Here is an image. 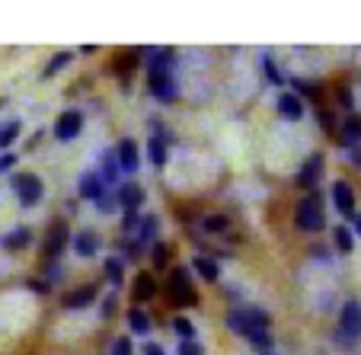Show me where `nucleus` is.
Masks as SVG:
<instances>
[{
	"label": "nucleus",
	"mask_w": 361,
	"mask_h": 355,
	"mask_svg": "<svg viewBox=\"0 0 361 355\" xmlns=\"http://www.w3.org/2000/svg\"><path fill=\"white\" fill-rule=\"evenodd\" d=\"M144 55H150V64H147L150 96L160 100V103H173L179 93L176 77H173V58H176V52H173V48H150Z\"/></svg>",
	"instance_id": "1"
},
{
	"label": "nucleus",
	"mask_w": 361,
	"mask_h": 355,
	"mask_svg": "<svg viewBox=\"0 0 361 355\" xmlns=\"http://www.w3.org/2000/svg\"><path fill=\"white\" fill-rule=\"evenodd\" d=\"M294 224L304 234H317L326 227V212H323V192L310 189L294 208Z\"/></svg>",
	"instance_id": "2"
},
{
	"label": "nucleus",
	"mask_w": 361,
	"mask_h": 355,
	"mask_svg": "<svg viewBox=\"0 0 361 355\" xmlns=\"http://www.w3.org/2000/svg\"><path fill=\"white\" fill-rule=\"evenodd\" d=\"M166 298H170V304H176V308H195L198 304V291H195V285H192L189 269L179 266L166 275Z\"/></svg>",
	"instance_id": "3"
},
{
	"label": "nucleus",
	"mask_w": 361,
	"mask_h": 355,
	"mask_svg": "<svg viewBox=\"0 0 361 355\" xmlns=\"http://www.w3.org/2000/svg\"><path fill=\"white\" fill-rule=\"evenodd\" d=\"M339 342L342 346H355L361 339V301L348 298L339 311Z\"/></svg>",
	"instance_id": "4"
},
{
	"label": "nucleus",
	"mask_w": 361,
	"mask_h": 355,
	"mask_svg": "<svg viewBox=\"0 0 361 355\" xmlns=\"http://www.w3.org/2000/svg\"><path fill=\"white\" fill-rule=\"evenodd\" d=\"M10 186H13L23 208H35L42 202V195H45V186H42V179L35 176V173H16V176L10 179Z\"/></svg>",
	"instance_id": "5"
},
{
	"label": "nucleus",
	"mask_w": 361,
	"mask_h": 355,
	"mask_svg": "<svg viewBox=\"0 0 361 355\" xmlns=\"http://www.w3.org/2000/svg\"><path fill=\"white\" fill-rule=\"evenodd\" d=\"M71 243V231L64 221H58L55 227H48L45 234V246H42V260L45 263H58V256H61V250Z\"/></svg>",
	"instance_id": "6"
},
{
	"label": "nucleus",
	"mask_w": 361,
	"mask_h": 355,
	"mask_svg": "<svg viewBox=\"0 0 361 355\" xmlns=\"http://www.w3.org/2000/svg\"><path fill=\"white\" fill-rule=\"evenodd\" d=\"M323 164H326V160H323V154H320V150H314V154L300 164V173H298V179H294V183H298L300 189H307V192L317 189V183H320V176H323Z\"/></svg>",
	"instance_id": "7"
},
{
	"label": "nucleus",
	"mask_w": 361,
	"mask_h": 355,
	"mask_svg": "<svg viewBox=\"0 0 361 355\" xmlns=\"http://www.w3.org/2000/svg\"><path fill=\"white\" fill-rule=\"evenodd\" d=\"M80 131H83V116L77 109H68L55 119V138L58 141H74Z\"/></svg>",
	"instance_id": "8"
},
{
	"label": "nucleus",
	"mask_w": 361,
	"mask_h": 355,
	"mask_svg": "<svg viewBox=\"0 0 361 355\" xmlns=\"http://www.w3.org/2000/svg\"><path fill=\"white\" fill-rule=\"evenodd\" d=\"M329 195H333V205L336 212L342 215V218H352L355 215V189L345 183V179H336L333 189H329Z\"/></svg>",
	"instance_id": "9"
},
{
	"label": "nucleus",
	"mask_w": 361,
	"mask_h": 355,
	"mask_svg": "<svg viewBox=\"0 0 361 355\" xmlns=\"http://www.w3.org/2000/svg\"><path fill=\"white\" fill-rule=\"evenodd\" d=\"M116 157H118V170H122V173H135L137 167H141V154H137V144L131 141V138L118 141Z\"/></svg>",
	"instance_id": "10"
},
{
	"label": "nucleus",
	"mask_w": 361,
	"mask_h": 355,
	"mask_svg": "<svg viewBox=\"0 0 361 355\" xmlns=\"http://www.w3.org/2000/svg\"><path fill=\"white\" fill-rule=\"evenodd\" d=\"M96 294H99V285H83V288H74V291L64 294L61 304L68 311H80V308H90V304H93Z\"/></svg>",
	"instance_id": "11"
},
{
	"label": "nucleus",
	"mask_w": 361,
	"mask_h": 355,
	"mask_svg": "<svg viewBox=\"0 0 361 355\" xmlns=\"http://www.w3.org/2000/svg\"><path fill=\"white\" fill-rule=\"evenodd\" d=\"M71 246L77 250V256L90 260V256H96V253H99L102 240H99V234H96V231H80V234H74V237H71Z\"/></svg>",
	"instance_id": "12"
},
{
	"label": "nucleus",
	"mask_w": 361,
	"mask_h": 355,
	"mask_svg": "<svg viewBox=\"0 0 361 355\" xmlns=\"http://www.w3.org/2000/svg\"><path fill=\"white\" fill-rule=\"evenodd\" d=\"M118 195V208H125V212H137V208L144 205V189L137 183H125L116 189Z\"/></svg>",
	"instance_id": "13"
},
{
	"label": "nucleus",
	"mask_w": 361,
	"mask_h": 355,
	"mask_svg": "<svg viewBox=\"0 0 361 355\" xmlns=\"http://www.w3.org/2000/svg\"><path fill=\"white\" fill-rule=\"evenodd\" d=\"M96 176L102 179V186H116V183H118L122 170H118V157H116V150H102V157H99V170H96Z\"/></svg>",
	"instance_id": "14"
},
{
	"label": "nucleus",
	"mask_w": 361,
	"mask_h": 355,
	"mask_svg": "<svg viewBox=\"0 0 361 355\" xmlns=\"http://www.w3.org/2000/svg\"><path fill=\"white\" fill-rule=\"evenodd\" d=\"M339 141H342V148H345V150L361 148V116H348L345 122H342Z\"/></svg>",
	"instance_id": "15"
},
{
	"label": "nucleus",
	"mask_w": 361,
	"mask_h": 355,
	"mask_svg": "<svg viewBox=\"0 0 361 355\" xmlns=\"http://www.w3.org/2000/svg\"><path fill=\"white\" fill-rule=\"evenodd\" d=\"M279 112L288 122H300L304 119V103L298 93H279Z\"/></svg>",
	"instance_id": "16"
},
{
	"label": "nucleus",
	"mask_w": 361,
	"mask_h": 355,
	"mask_svg": "<svg viewBox=\"0 0 361 355\" xmlns=\"http://www.w3.org/2000/svg\"><path fill=\"white\" fill-rule=\"evenodd\" d=\"M77 192H80V198H90V202H96V198L106 192V186H102V179L96 176V173H83L80 183H77Z\"/></svg>",
	"instance_id": "17"
},
{
	"label": "nucleus",
	"mask_w": 361,
	"mask_h": 355,
	"mask_svg": "<svg viewBox=\"0 0 361 355\" xmlns=\"http://www.w3.org/2000/svg\"><path fill=\"white\" fill-rule=\"evenodd\" d=\"M150 298H157V282H154V275L150 272H137L135 279V301H150Z\"/></svg>",
	"instance_id": "18"
},
{
	"label": "nucleus",
	"mask_w": 361,
	"mask_h": 355,
	"mask_svg": "<svg viewBox=\"0 0 361 355\" xmlns=\"http://www.w3.org/2000/svg\"><path fill=\"white\" fill-rule=\"evenodd\" d=\"M192 269H195L204 282L221 279V269H218V260H214V256H195V260H192Z\"/></svg>",
	"instance_id": "19"
},
{
	"label": "nucleus",
	"mask_w": 361,
	"mask_h": 355,
	"mask_svg": "<svg viewBox=\"0 0 361 355\" xmlns=\"http://www.w3.org/2000/svg\"><path fill=\"white\" fill-rule=\"evenodd\" d=\"M32 243V231H29V227H16V231H10L7 237H4V250H10V253H20L23 246H29Z\"/></svg>",
	"instance_id": "20"
},
{
	"label": "nucleus",
	"mask_w": 361,
	"mask_h": 355,
	"mask_svg": "<svg viewBox=\"0 0 361 355\" xmlns=\"http://www.w3.org/2000/svg\"><path fill=\"white\" fill-rule=\"evenodd\" d=\"M157 231H160V221L154 218V215H147V218H141V227H137L135 240H137L141 246H150L154 240H157Z\"/></svg>",
	"instance_id": "21"
},
{
	"label": "nucleus",
	"mask_w": 361,
	"mask_h": 355,
	"mask_svg": "<svg viewBox=\"0 0 361 355\" xmlns=\"http://www.w3.org/2000/svg\"><path fill=\"white\" fill-rule=\"evenodd\" d=\"M128 327H131V333H135V336H147L154 323H150V317L144 314L141 308H131L128 311Z\"/></svg>",
	"instance_id": "22"
},
{
	"label": "nucleus",
	"mask_w": 361,
	"mask_h": 355,
	"mask_svg": "<svg viewBox=\"0 0 361 355\" xmlns=\"http://www.w3.org/2000/svg\"><path fill=\"white\" fill-rule=\"evenodd\" d=\"M20 131H23V125H20V119H10V122H0V150L4 148H10V144L20 138Z\"/></svg>",
	"instance_id": "23"
},
{
	"label": "nucleus",
	"mask_w": 361,
	"mask_h": 355,
	"mask_svg": "<svg viewBox=\"0 0 361 355\" xmlns=\"http://www.w3.org/2000/svg\"><path fill=\"white\" fill-rule=\"evenodd\" d=\"M333 243H336V250H339V253H352L355 250V234L348 231L345 224H339L333 231Z\"/></svg>",
	"instance_id": "24"
},
{
	"label": "nucleus",
	"mask_w": 361,
	"mask_h": 355,
	"mask_svg": "<svg viewBox=\"0 0 361 355\" xmlns=\"http://www.w3.org/2000/svg\"><path fill=\"white\" fill-rule=\"evenodd\" d=\"M147 154H150V164H154V167H164L166 164V141H164V138H150V141H147Z\"/></svg>",
	"instance_id": "25"
},
{
	"label": "nucleus",
	"mask_w": 361,
	"mask_h": 355,
	"mask_svg": "<svg viewBox=\"0 0 361 355\" xmlns=\"http://www.w3.org/2000/svg\"><path fill=\"white\" fill-rule=\"evenodd\" d=\"M106 275H109V282L118 288L125 282V263L118 260V256H109V260H106Z\"/></svg>",
	"instance_id": "26"
},
{
	"label": "nucleus",
	"mask_w": 361,
	"mask_h": 355,
	"mask_svg": "<svg viewBox=\"0 0 361 355\" xmlns=\"http://www.w3.org/2000/svg\"><path fill=\"white\" fill-rule=\"evenodd\" d=\"M71 61H74V55H71V52H61V55H55V58H51V61L45 64V71H42V77H55L58 71H64Z\"/></svg>",
	"instance_id": "27"
},
{
	"label": "nucleus",
	"mask_w": 361,
	"mask_h": 355,
	"mask_svg": "<svg viewBox=\"0 0 361 355\" xmlns=\"http://www.w3.org/2000/svg\"><path fill=\"white\" fill-rule=\"evenodd\" d=\"M173 330H176L179 342H185V339H195V323H192L189 317H176V320H173Z\"/></svg>",
	"instance_id": "28"
},
{
	"label": "nucleus",
	"mask_w": 361,
	"mask_h": 355,
	"mask_svg": "<svg viewBox=\"0 0 361 355\" xmlns=\"http://www.w3.org/2000/svg\"><path fill=\"white\" fill-rule=\"evenodd\" d=\"M96 208H99L102 215L118 212V195H116V192H102V195L96 198Z\"/></svg>",
	"instance_id": "29"
},
{
	"label": "nucleus",
	"mask_w": 361,
	"mask_h": 355,
	"mask_svg": "<svg viewBox=\"0 0 361 355\" xmlns=\"http://www.w3.org/2000/svg\"><path fill=\"white\" fill-rule=\"evenodd\" d=\"M202 227L208 234H224L227 231V218H224V215H208V218L202 221Z\"/></svg>",
	"instance_id": "30"
},
{
	"label": "nucleus",
	"mask_w": 361,
	"mask_h": 355,
	"mask_svg": "<svg viewBox=\"0 0 361 355\" xmlns=\"http://www.w3.org/2000/svg\"><path fill=\"white\" fill-rule=\"evenodd\" d=\"M137 227H141V215H137V212H125L122 234H137Z\"/></svg>",
	"instance_id": "31"
},
{
	"label": "nucleus",
	"mask_w": 361,
	"mask_h": 355,
	"mask_svg": "<svg viewBox=\"0 0 361 355\" xmlns=\"http://www.w3.org/2000/svg\"><path fill=\"white\" fill-rule=\"evenodd\" d=\"M176 355H204V349H202V342L198 339H185V342H179Z\"/></svg>",
	"instance_id": "32"
},
{
	"label": "nucleus",
	"mask_w": 361,
	"mask_h": 355,
	"mask_svg": "<svg viewBox=\"0 0 361 355\" xmlns=\"http://www.w3.org/2000/svg\"><path fill=\"white\" fill-rule=\"evenodd\" d=\"M109 355H131V336H118V339L112 342Z\"/></svg>",
	"instance_id": "33"
},
{
	"label": "nucleus",
	"mask_w": 361,
	"mask_h": 355,
	"mask_svg": "<svg viewBox=\"0 0 361 355\" xmlns=\"http://www.w3.org/2000/svg\"><path fill=\"white\" fill-rule=\"evenodd\" d=\"M150 256H154V266H166V260H170V246L157 243L154 250H150Z\"/></svg>",
	"instance_id": "34"
},
{
	"label": "nucleus",
	"mask_w": 361,
	"mask_h": 355,
	"mask_svg": "<svg viewBox=\"0 0 361 355\" xmlns=\"http://www.w3.org/2000/svg\"><path fill=\"white\" fill-rule=\"evenodd\" d=\"M116 294H106V301H102V308H99V314H102V320H109V317H116Z\"/></svg>",
	"instance_id": "35"
},
{
	"label": "nucleus",
	"mask_w": 361,
	"mask_h": 355,
	"mask_svg": "<svg viewBox=\"0 0 361 355\" xmlns=\"http://www.w3.org/2000/svg\"><path fill=\"white\" fill-rule=\"evenodd\" d=\"M262 64H266V77H269V80H272V83H285V77L279 74V68H275L272 58H262Z\"/></svg>",
	"instance_id": "36"
},
{
	"label": "nucleus",
	"mask_w": 361,
	"mask_h": 355,
	"mask_svg": "<svg viewBox=\"0 0 361 355\" xmlns=\"http://www.w3.org/2000/svg\"><path fill=\"white\" fill-rule=\"evenodd\" d=\"M122 253H125V256H128V260H141L144 246L137 243V240H131V243H122Z\"/></svg>",
	"instance_id": "37"
},
{
	"label": "nucleus",
	"mask_w": 361,
	"mask_h": 355,
	"mask_svg": "<svg viewBox=\"0 0 361 355\" xmlns=\"http://www.w3.org/2000/svg\"><path fill=\"white\" fill-rule=\"evenodd\" d=\"M291 87L294 90H300V93H310L317 100V96H320V87H317V83H307V80H291Z\"/></svg>",
	"instance_id": "38"
},
{
	"label": "nucleus",
	"mask_w": 361,
	"mask_h": 355,
	"mask_svg": "<svg viewBox=\"0 0 361 355\" xmlns=\"http://www.w3.org/2000/svg\"><path fill=\"white\" fill-rule=\"evenodd\" d=\"M320 125H323V131H329V135H333V131H336V125H333V116H329L326 109H320Z\"/></svg>",
	"instance_id": "39"
},
{
	"label": "nucleus",
	"mask_w": 361,
	"mask_h": 355,
	"mask_svg": "<svg viewBox=\"0 0 361 355\" xmlns=\"http://www.w3.org/2000/svg\"><path fill=\"white\" fill-rule=\"evenodd\" d=\"M16 164V157H13V154H0V173H4V170H10V167H13Z\"/></svg>",
	"instance_id": "40"
},
{
	"label": "nucleus",
	"mask_w": 361,
	"mask_h": 355,
	"mask_svg": "<svg viewBox=\"0 0 361 355\" xmlns=\"http://www.w3.org/2000/svg\"><path fill=\"white\" fill-rule=\"evenodd\" d=\"M348 221H352V234H355V237H361V215L355 212V215H352V218H348Z\"/></svg>",
	"instance_id": "41"
},
{
	"label": "nucleus",
	"mask_w": 361,
	"mask_h": 355,
	"mask_svg": "<svg viewBox=\"0 0 361 355\" xmlns=\"http://www.w3.org/2000/svg\"><path fill=\"white\" fill-rule=\"evenodd\" d=\"M29 288H32V291H42V294L51 291V285H48V282H29Z\"/></svg>",
	"instance_id": "42"
},
{
	"label": "nucleus",
	"mask_w": 361,
	"mask_h": 355,
	"mask_svg": "<svg viewBox=\"0 0 361 355\" xmlns=\"http://www.w3.org/2000/svg\"><path fill=\"white\" fill-rule=\"evenodd\" d=\"M144 355H166V352L160 346H154V342H147V346H144Z\"/></svg>",
	"instance_id": "43"
},
{
	"label": "nucleus",
	"mask_w": 361,
	"mask_h": 355,
	"mask_svg": "<svg viewBox=\"0 0 361 355\" xmlns=\"http://www.w3.org/2000/svg\"><path fill=\"white\" fill-rule=\"evenodd\" d=\"M348 154H352V164H355V167H361V148H352Z\"/></svg>",
	"instance_id": "44"
},
{
	"label": "nucleus",
	"mask_w": 361,
	"mask_h": 355,
	"mask_svg": "<svg viewBox=\"0 0 361 355\" xmlns=\"http://www.w3.org/2000/svg\"><path fill=\"white\" fill-rule=\"evenodd\" d=\"M339 100H342V106H352V93H348V90H342Z\"/></svg>",
	"instance_id": "45"
},
{
	"label": "nucleus",
	"mask_w": 361,
	"mask_h": 355,
	"mask_svg": "<svg viewBox=\"0 0 361 355\" xmlns=\"http://www.w3.org/2000/svg\"><path fill=\"white\" fill-rule=\"evenodd\" d=\"M262 355H275V352H262Z\"/></svg>",
	"instance_id": "46"
},
{
	"label": "nucleus",
	"mask_w": 361,
	"mask_h": 355,
	"mask_svg": "<svg viewBox=\"0 0 361 355\" xmlns=\"http://www.w3.org/2000/svg\"><path fill=\"white\" fill-rule=\"evenodd\" d=\"M0 106H4V100H0Z\"/></svg>",
	"instance_id": "47"
}]
</instances>
